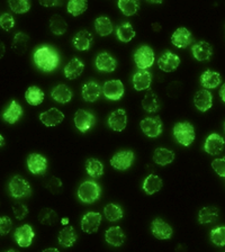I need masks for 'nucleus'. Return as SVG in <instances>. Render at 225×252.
I'll return each mask as SVG.
<instances>
[{"mask_svg": "<svg viewBox=\"0 0 225 252\" xmlns=\"http://www.w3.org/2000/svg\"><path fill=\"white\" fill-rule=\"evenodd\" d=\"M151 232L155 238L159 240H168L172 236V228L163 220L156 219L151 224Z\"/></svg>", "mask_w": 225, "mask_h": 252, "instance_id": "nucleus-16", "label": "nucleus"}, {"mask_svg": "<svg viewBox=\"0 0 225 252\" xmlns=\"http://www.w3.org/2000/svg\"><path fill=\"white\" fill-rule=\"evenodd\" d=\"M159 98L155 92L149 89V92L145 94V96L142 100V107L148 113H156L159 109Z\"/></svg>", "mask_w": 225, "mask_h": 252, "instance_id": "nucleus-36", "label": "nucleus"}, {"mask_svg": "<svg viewBox=\"0 0 225 252\" xmlns=\"http://www.w3.org/2000/svg\"><path fill=\"white\" fill-rule=\"evenodd\" d=\"M102 94L110 100H120L124 96V85L121 80L106 81L102 87Z\"/></svg>", "mask_w": 225, "mask_h": 252, "instance_id": "nucleus-9", "label": "nucleus"}, {"mask_svg": "<svg viewBox=\"0 0 225 252\" xmlns=\"http://www.w3.org/2000/svg\"><path fill=\"white\" fill-rule=\"evenodd\" d=\"M13 212L16 219L23 220L26 218L27 214H29V208L26 207V205H24L22 203H15L13 205Z\"/></svg>", "mask_w": 225, "mask_h": 252, "instance_id": "nucleus-48", "label": "nucleus"}, {"mask_svg": "<svg viewBox=\"0 0 225 252\" xmlns=\"http://www.w3.org/2000/svg\"><path fill=\"white\" fill-rule=\"evenodd\" d=\"M126 124H128V116L125 110L122 108L114 110L108 117L109 127L116 132H122L125 129Z\"/></svg>", "mask_w": 225, "mask_h": 252, "instance_id": "nucleus-19", "label": "nucleus"}, {"mask_svg": "<svg viewBox=\"0 0 225 252\" xmlns=\"http://www.w3.org/2000/svg\"><path fill=\"white\" fill-rule=\"evenodd\" d=\"M218 216H219V210L216 207H213V206L203 207L202 210L199 211L198 222L200 224L212 223L218 219Z\"/></svg>", "mask_w": 225, "mask_h": 252, "instance_id": "nucleus-39", "label": "nucleus"}, {"mask_svg": "<svg viewBox=\"0 0 225 252\" xmlns=\"http://www.w3.org/2000/svg\"><path fill=\"white\" fill-rule=\"evenodd\" d=\"M85 64L80 59L73 58L68 64L65 65L64 68V76L70 79V80H73V79H77L78 77L81 76V73L84 72Z\"/></svg>", "mask_w": 225, "mask_h": 252, "instance_id": "nucleus-27", "label": "nucleus"}, {"mask_svg": "<svg viewBox=\"0 0 225 252\" xmlns=\"http://www.w3.org/2000/svg\"><path fill=\"white\" fill-rule=\"evenodd\" d=\"M212 242L218 247L225 246V226H219L211 232Z\"/></svg>", "mask_w": 225, "mask_h": 252, "instance_id": "nucleus-46", "label": "nucleus"}, {"mask_svg": "<svg viewBox=\"0 0 225 252\" xmlns=\"http://www.w3.org/2000/svg\"><path fill=\"white\" fill-rule=\"evenodd\" d=\"M45 186L51 192H53V194H58V192L60 191V189L62 188V181L59 178H57V177H52V178L49 179V181H47Z\"/></svg>", "mask_w": 225, "mask_h": 252, "instance_id": "nucleus-49", "label": "nucleus"}, {"mask_svg": "<svg viewBox=\"0 0 225 252\" xmlns=\"http://www.w3.org/2000/svg\"><path fill=\"white\" fill-rule=\"evenodd\" d=\"M86 170L87 173L94 179H98L104 175V164L99 160L90 158L86 162Z\"/></svg>", "mask_w": 225, "mask_h": 252, "instance_id": "nucleus-35", "label": "nucleus"}, {"mask_svg": "<svg viewBox=\"0 0 225 252\" xmlns=\"http://www.w3.org/2000/svg\"><path fill=\"white\" fill-rule=\"evenodd\" d=\"M82 98L88 102H95L99 99L102 94V87L96 81H89L82 87Z\"/></svg>", "mask_w": 225, "mask_h": 252, "instance_id": "nucleus-17", "label": "nucleus"}, {"mask_svg": "<svg viewBox=\"0 0 225 252\" xmlns=\"http://www.w3.org/2000/svg\"><path fill=\"white\" fill-rule=\"evenodd\" d=\"M72 43L78 51H87L93 44V35L86 30L80 31L74 35Z\"/></svg>", "mask_w": 225, "mask_h": 252, "instance_id": "nucleus-25", "label": "nucleus"}, {"mask_svg": "<svg viewBox=\"0 0 225 252\" xmlns=\"http://www.w3.org/2000/svg\"><path fill=\"white\" fill-rule=\"evenodd\" d=\"M88 9V0H69L68 13L74 17L84 14Z\"/></svg>", "mask_w": 225, "mask_h": 252, "instance_id": "nucleus-42", "label": "nucleus"}, {"mask_svg": "<svg viewBox=\"0 0 225 252\" xmlns=\"http://www.w3.org/2000/svg\"><path fill=\"white\" fill-rule=\"evenodd\" d=\"M220 96H221V99H222L225 102V84L222 87H221Z\"/></svg>", "mask_w": 225, "mask_h": 252, "instance_id": "nucleus-53", "label": "nucleus"}, {"mask_svg": "<svg viewBox=\"0 0 225 252\" xmlns=\"http://www.w3.org/2000/svg\"><path fill=\"white\" fill-rule=\"evenodd\" d=\"M23 115V108L18 101L13 100L8 108L3 112L2 118L8 124H15Z\"/></svg>", "mask_w": 225, "mask_h": 252, "instance_id": "nucleus-26", "label": "nucleus"}, {"mask_svg": "<svg viewBox=\"0 0 225 252\" xmlns=\"http://www.w3.org/2000/svg\"><path fill=\"white\" fill-rule=\"evenodd\" d=\"M171 42L178 49H186L189 45L193 44L194 42V37L191 32H189L186 27H179L176 32H173L171 36Z\"/></svg>", "mask_w": 225, "mask_h": 252, "instance_id": "nucleus-12", "label": "nucleus"}, {"mask_svg": "<svg viewBox=\"0 0 225 252\" xmlns=\"http://www.w3.org/2000/svg\"><path fill=\"white\" fill-rule=\"evenodd\" d=\"M39 3L44 7H57L61 5V0H39Z\"/></svg>", "mask_w": 225, "mask_h": 252, "instance_id": "nucleus-52", "label": "nucleus"}, {"mask_svg": "<svg viewBox=\"0 0 225 252\" xmlns=\"http://www.w3.org/2000/svg\"><path fill=\"white\" fill-rule=\"evenodd\" d=\"M50 30L55 35H63L68 30V24L60 15H53L50 19Z\"/></svg>", "mask_w": 225, "mask_h": 252, "instance_id": "nucleus-37", "label": "nucleus"}, {"mask_svg": "<svg viewBox=\"0 0 225 252\" xmlns=\"http://www.w3.org/2000/svg\"><path fill=\"white\" fill-rule=\"evenodd\" d=\"M105 218L107 219L109 222H117L122 218H123V210L120 205L117 204H108L106 205L104 208Z\"/></svg>", "mask_w": 225, "mask_h": 252, "instance_id": "nucleus-41", "label": "nucleus"}, {"mask_svg": "<svg viewBox=\"0 0 225 252\" xmlns=\"http://www.w3.org/2000/svg\"><path fill=\"white\" fill-rule=\"evenodd\" d=\"M118 8L125 16H133L140 9L139 0H118Z\"/></svg>", "mask_w": 225, "mask_h": 252, "instance_id": "nucleus-40", "label": "nucleus"}, {"mask_svg": "<svg viewBox=\"0 0 225 252\" xmlns=\"http://www.w3.org/2000/svg\"><path fill=\"white\" fill-rule=\"evenodd\" d=\"M59 243L64 248L72 247L77 240V233L72 226H65L60 231L58 236Z\"/></svg>", "mask_w": 225, "mask_h": 252, "instance_id": "nucleus-32", "label": "nucleus"}, {"mask_svg": "<svg viewBox=\"0 0 225 252\" xmlns=\"http://www.w3.org/2000/svg\"><path fill=\"white\" fill-rule=\"evenodd\" d=\"M33 59L37 68L45 71V72H51L60 64V57H59L57 51L53 47L46 45L38 47L34 52Z\"/></svg>", "mask_w": 225, "mask_h": 252, "instance_id": "nucleus-1", "label": "nucleus"}, {"mask_svg": "<svg viewBox=\"0 0 225 252\" xmlns=\"http://www.w3.org/2000/svg\"><path fill=\"white\" fill-rule=\"evenodd\" d=\"M224 132H225V123H224Z\"/></svg>", "mask_w": 225, "mask_h": 252, "instance_id": "nucleus-56", "label": "nucleus"}, {"mask_svg": "<svg viewBox=\"0 0 225 252\" xmlns=\"http://www.w3.org/2000/svg\"><path fill=\"white\" fill-rule=\"evenodd\" d=\"M105 239L110 246L121 247L124 244L126 236L124 234V231L122 230L120 226H113V227H109L108 230L106 231Z\"/></svg>", "mask_w": 225, "mask_h": 252, "instance_id": "nucleus-24", "label": "nucleus"}, {"mask_svg": "<svg viewBox=\"0 0 225 252\" xmlns=\"http://www.w3.org/2000/svg\"><path fill=\"white\" fill-rule=\"evenodd\" d=\"M225 148V140L218 133H212L207 136L204 144L205 152L211 156H216L221 153Z\"/></svg>", "mask_w": 225, "mask_h": 252, "instance_id": "nucleus-11", "label": "nucleus"}, {"mask_svg": "<svg viewBox=\"0 0 225 252\" xmlns=\"http://www.w3.org/2000/svg\"><path fill=\"white\" fill-rule=\"evenodd\" d=\"M13 228V223H11V220L8 218V216H1L0 219V232H1V235H7Z\"/></svg>", "mask_w": 225, "mask_h": 252, "instance_id": "nucleus-51", "label": "nucleus"}, {"mask_svg": "<svg viewBox=\"0 0 225 252\" xmlns=\"http://www.w3.org/2000/svg\"><path fill=\"white\" fill-rule=\"evenodd\" d=\"M30 37L24 33H17L15 35L13 41V50L17 54H23L26 52L27 44H29Z\"/></svg>", "mask_w": 225, "mask_h": 252, "instance_id": "nucleus-43", "label": "nucleus"}, {"mask_svg": "<svg viewBox=\"0 0 225 252\" xmlns=\"http://www.w3.org/2000/svg\"><path fill=\"white\" fill-rule=\"evenodd\" d=\"M173 135L179 144L189 147L195 140V128L189 122H180L173 126Z\"/></svg>", "mask_w": 225, "mask_h": 252, "instance_id": "nucleus-3", "label": "nucleus"}, {"mask_svg": "<svg viewBox=\"0 0 225 252\" xmlns=\"http://www.w3.org/2000/svg\"><path fill=\"white\" fill-rule=\"evenodd\" d=\"M64 120V114L58 108H50L46 112L42 113L39 115V121L47 127H52V126H57L62 123Z\"/></svg>", "mask_w": 225, "mask_h": 252, "instance_id": "nucleus-18", "label": "nucleus"}, {"mask_svg": "<svg viewBox=\"0 0 225 252\" xmlns=\"http://www.w3.org/2000/svg\"><path fill=\"white\" fill-rule=\"evenodd\" d=\"M15 241L17 242L19 247L27 248L33 243L34 239V230L30 224H25L16 228L15 234H14Z\"/></svg>", "mask_w": 225, "mask_h": 252, "instance_id": "nucleus-10", "label": "nucleus"}, {"mask_svg": "<svg viewBox=\"0 0 225 252\" xmlns=\"http://www.w3.org/2000/svg\"><path fill=\"white\" fill-rule=\"evenodd\" d=\"M101 194L100 186L92 180L84 181L78 189V197L82 203L93 204L99 199Z\"/></svg>", "mask_w": 225, "mask_h": 252, "instance_id": "nucleus-2", "label": "nucleus"}, {"mask_svg": "<svg viewBox=\"0 0 225 252\" xmlns=\"http://www.w3.org/2000/svg\"><path fill=\"white\" fill-rule=\"evenodd\" d=\"M151 82H152V74L150 73L148 70L139 69L137 72L134 73L133 86H134V89L137 90V92L150 89Z\"/></svg>", "mask_w": 225, "mask_h": 252, "instance_id": "nucleus-21", "label": "nucleus"}, {"mask_svg": "<svg viewBox=\"0 0 225 252\" xmlns=\"http://www.w3.org/2000/svg\"><path fill=\"white\" fill-rule=\"evenodd\" d=\"M96 68L101 72H113L117 68V61L107 52H102L97 55Z\"/></svg>", "mask_w": 225, "mask_h": 252, "instance_id": "nucleus-20", "label": "nucleus"}, {"mask_svg": "<svg viewBox=\"0 0 225 252\" xmlns=\"http://www.w3.org/2000/svg\"><path fill=\"white\" fill-rule=\"evenodd\" d=\"M51 96L55 101L60 102V104H68L72 99L73 94L68 86L59 85L54 87L52 93H51Z\"/></svg>", "mask_w": 225, "mask_h": 252, "instance_id": "nucleus-29", "label": "nucleus"}, {"mask_svg": "<svg viewBox=\"0 0 225 252\" xmlns=\"http://www.w3.org/2000/svg\"><path fill=\"white\" fill-rule=\"evenodd\" d=\"M116 34H117V38L124 43L132 41V39L135 37V31H134V29L132 27L131 23H128V22L122 24V25L118 27L116 31Z\"/></svg>", "mask_w": 225, "mask_h": 252, "instance_id": "nucleus-38", "label": "nucleus"}, {"mask_svg": "<svg viewBox=\"0 0 225 252\" xmlns=\"http://www.w3.org/2000/svg\"><path fill=\"white\" fill-rule=\"evenodd\" d=\"M38 220L44 225H54L59 220V216L51 208H43L38 214Z\"/></svg>", "mask_w": 225, "mask_h": 252, "instance_id": "nucleus-44", "label": "nucleus"}, {"mask_svg": "<svg viewBox=\"0 0 225 252\" xmlns=\"http://www.w3.org/2000/svg\"><path fill=\"white\" fill-rule=\"evenodd\" d=\"M8 3L15 14H25L31 9L30 0H8Z\"/></svg>", "mask_w": 225, "mask_h": 252, "instance_id": "nucleus-45", "label": "nucleus"}, {"mask_svg": "<svg viewBox=\"0 0 225 252\" xmlns=\"http://www.w3.org/2000/svg\"><path fill=\"white\" fill-rule=\"evenodd\" d=\"M180 64V58L178 55L172 53L171 51H167L164 52L161 58L158 61V65L159 68L164 71V72H172L175 71L177 68H178Z\"/></svg>", "mask_w": 225, "mask_h": 252, "instance_id": "nucleus-15", "label": "nucleus"}, {"mask_svg": "<svg viewBox=\"0 0 225 252\" xmlns=\"http://www.w3.org/2000/svg\"><path fill=\"white\" fill-rule=\"evenodd\" d=\"M155 52L149 45H142L134 53V61L137 68L147 70L155 63Z\"/></svg>", "mask_w": 225, "mask_h": 252, "instance_id": "nucleus-5", "label": "nucleus"}, {"mask_svg": "<svg viewBox=\"0 0 225 252\" xmlns=\"http://www.w3.org/2000/svg\"><path fill=\"white\" fill-rule=\"evenodd\" d=\"M212 168L221 177H225V157L215 159L212 162Z\"/></svg>", "mask_w": 225, "mask_h": 252, "instance_id": "nucleus-50", "label": "nucleus"}, {"mask_svg": "<svg viewBox=\"0 0 225 252\" xmlns=\"http://www.w3.org/2000/svg\"><path fill=\"white\" fill-rule=\"evenodd\" d=\"M173 159H175V153L171 150H168L165 148H158L155 150V153H153V160L155 162L159 165H164L170 164Z\"/></svg>", "mask_w": 225, "mask_h": 252, "instance_id": "nucleus-31", "label": "nucleus"}, {"mask_svg": "<svg viewBox=\"0 0 225 252\" xmlns=\"http://www.w3.org/2000/svg\"><path fill=\"white\" fill-rule=\"evenodd\" d=\"M0 25H1L2 30L9 32L15 26V19L10 14H1V16H0Z\"/></svg>", "mask_w": 225, "mask_h": 252, "instance_id": "nucleus-47", "label": "nucleus"}, {"mask_svg": "<svg viewBox=\"0 0 225 252\" xmlns=\"http://www.w3.org/2000/svg\"><path fill=\"white\" fill-rule=\"evenodd\" d=\"M134 162V153L129 150H124L115 153L110 159V164L117 170H128Z\"/></svg>", "mask_w": 225, "mask_h": 252, "instance_id": "nucleus-7", "label": "nucleus"}, {"mask_svg": "<svg viewBox=\"0 0 225 252\" xmlns=\"http://www.w3.org/2000/svg\"><path fill=\"white\" fill-rule=\"evenodd\" d=\"M193 55L198 61H208L213 55V49L210 43L200 41L195 43L192 47Z\"/></svg>", "mask_w": 225, "mask_h": 252, "instance_id": "nucleus-22", "label": "nucleus"}, {"mask_svg": "<svg viewBox=\"0 0 225 252\" xmlns=\"http://www.w3.org/2000/svg\"><path fill=\"white\" fill-rule=\"evenodd\" d=\"M49 251H55V252H57L58 249H52V248H51V249H45L44 250V252H49Z\"/></svg>", "mask_w": 225, "mask_h": 252, "instance_id": "nucleus-55", "label": "nucleus"}, {"mask_svg": "<svg viewBox=\"0 0 225 252\" xmlns=\"http://www.w3.org/2000/svg\"><path fill=\"white\" fill-rule=\"evenodd\" d=\"M194 105L200 112H207L213 105L212 94L208 90H198L194 97Z\"/></svg>", "mask_w": 225, "mask_h": 252, "instance_id": "nucleus-23", "label": "nucleus"}, {"mask_svg": "<svg viewBox=\"0 0 225 252\" xmlns=\"http://www.w3.org/2000/svg\"><path fill=\"white\" fill-rule=\"evenodd\" d=\"M140 126L142 131L149 137H158L163 131V124L160 117H145L141 121Z\"/></svg>", "mask_w": 225, "mask_h": 252, "instance_id": "nucleus-6", "label": "nucleus"}, {"mask_svg": "<svg viewBox=\"0 0 225 252\" xmlns=\"http://www.w3.org/2000/svg\"><path fill=\"white\" fill-rule=\"evenodd\" d=\"M95 122H96V118L89 110L78 109L77 113L74 114V124L81 133H86L88 129L92 128Z\"/></svg>", "mask_w": 225, "mask_h": 252, "instance_id": "nucleus-8", "label": "nucleus"}, {"mask_svg": "<svg viewBox=\"0 0 225 252\" xmlns=\"http://www.w3.org/2000/svg\"><path fill=\"white\" fill-rule=\"evenodd\" d=\"M44 92L41 88L36 86H32L25 93V99L32 106H38L41 105L43 100H44Z\"/></svg>", "mask_w": 225, "mask_h": 252, "instance_id": "nucleus-33", "label": "nucleus"}, {"mask_svg": "<svg viewBox=\"0 0 225 252\" xmlns=\"http://www.w3.org/2000/svg\"><path fill=\"white\" fill-rule=\"evenodd\" d=\"M221 81H222V78H221L220 73L212 70H206L200 77V84L206 89L218 88L221 85Z\"/></svg>", "mask_w": 225, "mask_h": 252, "instance_id": "nucleus-28", "label": "nucleus"}, {"mask_svg": "<svg viewBox=\"0 0 225 252\" xmlns=\"http://www.w3.org/2000/svg\"><path fill=\"white\" fill-rule=\"evenodd\" d=\"M10 195L14 198H25L32 195V188L29 181L25 180L22 176H14L8 185Z\"/></svg>", "mask_w": 225, "mask_h": 252, "instance_id": "nucleus-4", "label": "nucleus"}, {"mask_svg": "<svg viewBox=\"0 0 225 252\" xmlns=\"http://www.w3.org/2000/svg\"><path fill=\"white\" fill-rule=\"evenodd\" d=\"M148 1L151 2V3H158V5L162 3V0H148Z\"/></svg>", "mask_w": 225, "mask_h": 252, "instance_id": "nucleus-54", "label": "nucleus"}, {"mask_svg": "<svg viewBox=\"0 0 225 252\" xmlns=\"http://www.w3.org/2000/svg\"><path fill=\"white\" fill-rule=\"evenodd\" d=\"M162 187L163 181L157 175H149L143 183V190L148 195H153L155 192L161 190Z\"/></svg>", "mask_w": 225, "mask_h": 252, "instance_id": "nucleus-30", "label": "nucleus"}, {"mask_svg": "<svg viewBox=\"0 0 225 252\" xmlns=\"http://www.w3.org/2000/svg\"><path fill=\"white\" fill-rule=\"evenodd\" d=\"M95 30L100 36H108L109 34L113 33V23L106 16H100L95 21Z\"/></svg>", "mask_w": 225, "mask_h": 252, "instance_id": "nucleus-34", "label": "nucleus"}, {"mask_svg": "<svg viewBox=\"0 0 225 252\" xmlns=\"http://www.w3.org/2000/svg\"><path fill=\"white\" fill-rule=\"evenodd\" d=\"M101 222L100 213L89 212L81 220V228L85 233L92 234L98 231Z\"/></svg>", "mask_w": 225, "mask_h": 252, "instance_id": "nucleus-14", "label": "nucleus"}, {"mask_svg": "<svg viewBox=\"0 0 225 252\" xmlns=\"http://www.w3.org/2000/svg\"><path fill=\"white\" fill-rule=\"evenodd\" d=\"M27 167L33 175H44L47 169V160L38 153H32L27 158Z\"/></svg>", "mask_w": 225, "mask_h": 252, "instance_id": "nucleus-13", "label": "nucleus"}]
</instances>
